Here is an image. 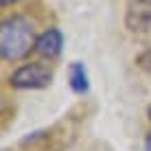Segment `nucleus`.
<instances>
[{
	"instance_id": "nucleus-1",
	"label": "nucleus",
	"mask_w": 151,
	"mask_h": 151,
	"mask_svg": "<svg viewBox=\"0 0 151 151\" xmlns=\"http://www.w3.org/2000/svg\"><path fill=\"white\" fill-rule=\"evenodd\" d=\"M35 27L24 15H11L0 24V55L7 61H20L35 48Z\"/></svg>"
},
{
	"instance_id": "nucleus-2",
	"label": "nucleus",
	"mask_w": 151,
	"mask_h": 151,
	"mask_svg": "<svg viewBox=\"0 0 151 151\" xmlns=\"http://www.w3.org/2000/svg\"><path fill=\"white\" fill-rule=\"evenodd\" d=\"M50 81H53V70L40 61L20 66L11 75V86L18 90H42V88L50 86Z\"/></svg>"
},
{
	"instance_id": "nucleus-3",
	"label": "nucleus",
	"mask_w": 151,
	"mask_h": 151,
	"mask_svg": "<svg viewBox=\"0 0 151 151\" xmlns=\"http://www.w3.org/2000/svg\"><path fill=\"white\" fill-rule=\"evenodd\" d=\"M125 24L129 31H151V0H132Z\"/></svg>"
},
{
	"instance_id": "nucleus-4",
	"label": "nucleus",
	"mask_w": 151,
	"mask_h": 151,
	"mask_svg": "<svg viewBox=\"0 0 151 151\" xmlns=\"http://www.w3.org/2000/svg\"><path fill=\"white\" fill-rule=\"evenodd\" d=\"M61 48H64V35H61L59 29H46L44 33L37 37L35 42V50L46 57V59H57L61 55Z\"/></svg>"
},
{
	"instance_id": "nucleus-5",
	"label": "nucleus",
	"mask_w": 151,
	"mask_h": 151,
	"mask_svg": "<svg viewBox=\"0 0 151 151\" xmlns=\"http://www.w3.org/2000/svg\"><path fill=\"white\" fill-rule=\"evenodd\" d=\"M68 83L70 90L75 94H86L90 90V79H88V70L81 61H72L68 68Z\"/></svg>"
},
{
	"instance_id": "nucleus-6",
	"label": "nucleus",
	"mask_w": 151,
	"mask_h": 151,
	"mask_svg": "<svg viewBox=\"0 0 151 151\" xmlns=\"http://www.w3.org/2000/svg\"><path fill=\"white\" fill-rule=\"evenodd\" d=\"M145 149H147V151H151V129H149L147 138H145Z\"/></svg>"
},
{
	"instance_id": "nucleus-7",
	"label": "nucleus",
	"mask_w": 151,
	"mask_h": 151,
	"mask_svg": "<svg viewBox=\"0 0 151 151\" xmlns=\"http://www.w3.org/2000/svg\"><path fill=\"white\" fill-rule=\"evenodd\" d=\"M2 4H11V2H15V0H0Z\"/></svg>"
},
{
	"instance_id": "nucleus-8",
	"label": "nucleus",
	"mask_w": 151,
	"mask_h": 151,
	"mask_svg": "<svg viewBox=\"0 0 151 151\" xmlns=\"http://www.w3.org/2000/svg\"><path fill=\"white\" fill-rule=\"evenodd\" d=\"M147 114H149V118H151V103H149V107H147Z\"/></svg>"
}]
</instances>
